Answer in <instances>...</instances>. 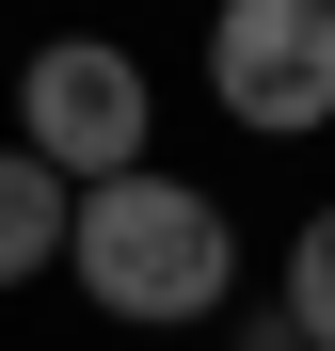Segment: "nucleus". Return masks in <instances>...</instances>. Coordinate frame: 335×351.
Returning <instances> with one entry per match:
<instances>
[{"instance_id": "obj_1", "label": "nucleus", "mask_w": 335, "mask_h": 351, "mask_svg": "<svg viewBox=\"0 0 335 351\" xmlns=\"http://www.w3.org/2000/svg\"><path fill=\"white\" fill-rule=\"evenodd\" d=\"M64 256L96 287V319H223V287H240V223H223V192H192V176H96V192L64 208Z\"/></svg>"}, {"instance_id": "obj_2", "label": "nucleus", "mask_w": 335, "mask_h": 351, "mask_svg": "<svg viewBox=\"0 0 335 351\" xmlns=\"http://www.w3.org/2000/svg\"><path fill=\"white\" fill-rule=\"evenodd\" d=\"M16 144L64 176V192H96V176H144V64L112 32H64L16 64Z\"/></svg>"}, {"instance_id": "obj_3", "label": "nucleus", "mask_w": 335, "mask_h": 351, "mask_svg": "<svg viewBox=\"0 0 335 351\" xmlns=\"http://www.w3.org/2000/svg\"><path fill=\"white\" fill-rule=\"evenodd\" d=\"M208 96L240 128H335V0H223L208 16Z\"/></svg>"}, {"instance_id": "obj_4", "label": "nucleus", "mask_w": 335, "mask_h": 351, "mask_svg": "<svg viewBox=\"0 0 335 351\" xmlns=\"http://www.w3.org/2000/svg\"><path fill=\"white\" fill-rule=\"evenodd\" d=\"M64 208H80L64 176H48L32 144H0V287H32L48 256H64Z\"/></svg>"}, {"instance_id": "obj_5", "label": "nucleus", "mask_w": 335, "mask_h": 351, "mask_svg": "<svg viewBox=\"0 0 335 351\" xmlns=\"http://www.w3.org/2000/svg\"><path fill=\"white\" fill-rule=\"evenodd\" d=\"M288 335H303V351H335V208L288 240Z\"/></svg>"}, {"instance_id": "obj_6", "label": "nucleus", "mask_w": 335, "mask_h": 351, "mask_svg": "<svg viewBox=\"0 0 335 351\" xmlns=\"http://www.w3.org/2000/svg\"><path fill=\"white\" fill-rule=\"evenodd\" d=\"M240 351H303V335H288V319H271V335H240Z\"/></svg>"}]
</instances>
